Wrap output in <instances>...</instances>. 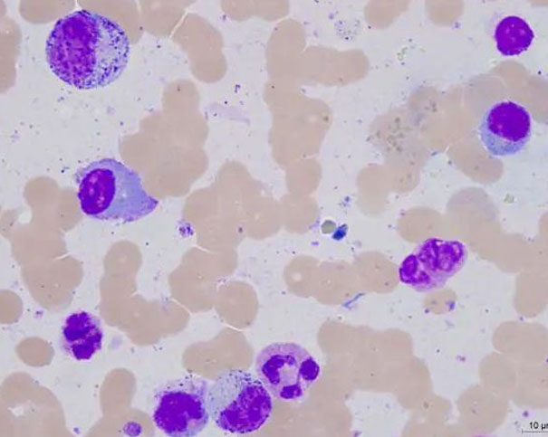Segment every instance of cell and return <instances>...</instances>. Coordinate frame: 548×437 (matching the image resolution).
Masks as SVG:
<instances>
[{"mask_svg": "<svg viewBox=\"0 0 548 437\" xmlns=\"http://www.w3.org/2000/svg\"><path fill=\"white\" fill-rule=\"evenodd\" d=\"M255 372L276 398L295 401L318 380L321 367L302 346L293 342H276L266 346L257 355Z\"/></svg>", "mask_w": 548, "mask_h": 437, "instance_id": "obj_5", "label": "cell"}, {"mask_svg": "<svg viewBox=\"0 0 548 437\" xmlns=\"http://www.w3.org/2000/svg\"><path fill=\"white\" fill-rule=\"evenodd\" d=\"M210 419L222 431L247 434L263 427L271 416L270 392L253 374L228 370L209 385Z\"/></svg>", "mask_w": 548, "mask_h": 437, "instance_id": "obj_3", "label": "cell"}, {"mask_svg": "<svg viewBox=\"0 0 548 437\" xmlns=\"http://www.w3.org/2000/svg\"><path fill=\"white\" fill-rule=\"evenodd\" d=\"M466 257L465 244L457 240L427 239L403 260L399 280L418 290L440 288L464 266Z\"/></svg>", "mask_w": 548, "mask_h": 437, "instance_id": "obj_6", "label": "cell"}, {"mask_svg": "<svg viewBox=\"0 0 548 437\" xmlns=\"http://www.w3.org/2000/svg\"><path fill=\"white\" fill-rule=\"evenodd\" d=\"M62 337L65 350L72 358L87 361L101 350L103 331L99 319L82 310L65 318Z\"/></svg>", "mask_w": 548, "mask_h": 437, "instance_id": "obj_8", "label": "cell"}, {"mask_svg": "<svg viewBox=\"0 0 548 437\" xmlns=\"http://www.w3.org/2000/svg\"><path fill=\"white\" fill-rule=\"evenodd\" d=\"M130 43L124 28L97 12L81 9L56 21L45 42L53 73L78 90L115 81L129 62Z\"/></svg>", "mask_w": 548, "mask_h": 437, "instance_id": "obj_1", "label": "cell"}, {"mask_svg": "<svg viewBox=\"0 0 548 437\" xmlns=\"http://www.w3.org/2000/svg\"><path fill=\"white\" fill-rule=\"evenodd\" d=\"M531 117L522 105L512 100L495 103L484 114L479 125V138L493 157L517 154L531 138Z\"/></svg>", "mask_w": 548, "mask_h": 437, "instance_id": "obj_7", "label": "cell"}, {"mask_svg": "<svg viewBox=\"0 0 548 437\" xmlns=\"http://www.w3.org/2000/svg\"><path fill=\"white\" fill-rule=\"evenodd\" d=\"M77 185L81 210L97 220L135 222L159 204L146 192L139 176L114 158L91 162L79 173Z\"/></svg>", "mask_w": 548, "mask_h": 437, "instance_id": "obj_2", "label": "cell"}, {"mask_svg": "<svg viewBox=\"0 0 548 437\" xmlns=\"http://www.w3.org/2000/svg\"><path fill=\"white\" fill-rule=\"evenodd\" d=\"M209 385L195 375L170 381L157 394L153 422L164 434L175 437L195 436L207 425Z\"/></svg>", "mask_w": 548, "mask_h": 437, "instance_id": "obj_4", "label": "cell"}, {"mask_svg": "<svg viewBox=\"0 0 548 437\" xmlns=\"http://www.w3.org/2000/svg\"><path fill=\"white\" fill-rule=\"evenodd\" d=\"M534 38V32L528 23L516 15L505 17L495 30L496 48L505 56L523 53L530 47Z\"/></svg>", "mask_w": 548, "mask_h": 437, "instance_id": "obj_9", "label": "cell"}]
</instances>
